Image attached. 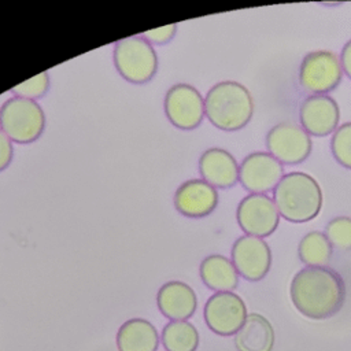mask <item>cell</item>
I'll list each match as a JSON object with an SVG mask.
<instances>
[{
  "label": "cell",
  "instance_id": "6da1fadb",
  "mask_svg": "<svg viewBox=\"0 0 351 351\" xmlns=\"http://www.w3.org/2000/svg\"><path fill=\"white\" fill-rule=\"evenodd\" d=\"M296 310L311 319H326L337 314L346 300L343 277L326 266H306L299 270L289 287Z\"/></svg>",
  "mask_w": 351,
  "mask_h": 351
},
{
  "label": "cell",
  "instance_id": "7a4b0ae2",
  "mask_svg": "<svg viewBox=\"0 0 351 351\" xmlns=\"http://www.w3.org/2000/svg\"><path fill=\"white\" fill-rule=\"evenodd\" d=\"M280 217L302 223L314 219L322 207V191L314 177L303 171L284 174L273 191Z\"/></svg>",
  "mask_w": 351,
  "mask_h": 351
},
{
  "label": "cell",
  "instance_id": "3957f363",
  "mask_svg": "<svg viewBox=\"0 0 351 351\" xmlns=\"http://www.w3.org/2000/svg\"><path fill=\"white\" fill-rule=\"evenodd\" d=\"M204 112L215 128L236 132L251 121L254 100L250 90L240 82L221 81L207 92Z\"/></svg>",
  "mask_w": 351,
  "mask_h": 351
},
{
  "label": "cell",
  "instance_id": "277c9868",
  "mask_svg": "<svg viewBox=\"0 0 351 351\" xmlns=\"http://www.w3.org/2000/svg\"><path fill=\"white\" fill-rule=\"evenodd\" d=\"M45 128V114L36 100L18 96L7 99L0 107V129L18 144L36 141Z\"/></svg>",
  "mask_w": 351,
  "mask_h": 351
},
{
  "label": "cell",
  "instance_id": "5b68a950",
  "mask_svg": "<svg viewBox=\"0 0 351 351\" xmlns=\"http://www.w3.org/2000/svg\"><path fill=\"white\" fill-rule=\"evenodd\" d=\"M114 64L121 77L133 84L149 81L158 70L156 52L143 36L119 40L114 47Z\"/></svg>",
  "mask_w": 351,
  "mask_h": 351
},
{
  "label": "cell",
  "instance_id": "8992f818",
  "mask_svg": "<svg viewBox=\"0 0 351 351\" xmlns=\"http://www.w3.org/2000/svg\"><path fill=\"white\" fill-rule=\"evenodd\" d=\"M343 67L340 59L330 51L307 53L299 67V84L313 95H325L341 82Z\"/></svg>",
  "mask_w": 351,
  "mask_h": 351
},
{
  "label": "cell",
  "instance_id": "52a82bcc",
  "mask_svg": "<svg viewBox=\"0 0 351 351\" xmlns=\"http://www.w3.org/2000/svg\"><path fill=\"white\" fill-rule=\"evenodd\" d=\"M266 147L282 165H299L304 162L311 152L310 134L293 122H280L266 134Z\"/></svg>",
  "mask_w": 351,
  "mask_h": 351
},
{
  "label": "cell",
  "instance_id": "ba28073f",
  "mask_svg": "<svg viewBox=\"0 0 351 351\" xmlns=\"http://www.w3.org/2000/svg\"><path fill=\"white\" fill-rule=\"evenodd\" d=\"M204 321L219 336H234L247 319V306L234 292H215L204 304Z\"/></svg>",
  "mask_w": 351,
  "mask_h": 351
},
{
  "label": "cell",
  "instance_id": "9c48e42d",
  "mask_svg": "<svg viewBox=\"0 0 351 351\" xmlns=\"http://www.w3.org/2000/svg\"><path fill=\"white\" fill-rule=\"evenodd\" d=\"M236 219L241 230L248 236H270L280 223V213L265 193H250L243 197L236 210Z\"/></svg>",
  "mask_w": 351,
  "mask_h": 351
},
{
  "label": "cell",
  "instance_id": "30bf717a",
  "mask_svg": "<svg viewBox=\"0 0 351 351\" xmlns=\"http://www.w3.org/2000/svg\"><path fill=\"white\" fill-rule=\"evenodd\" d=\"M163 106L167 119L182 130L197 128L206 115L204 99L200 92L189 84L173 85L166 92Z\"/></svg>",
  "mask_w": 351,
  "mask_h": 351
},
{
  "label": "cell",
  "instance_id": "8fae6325",
  "mask_svg": "<svg viewBox=\"0 0 351 351\" xmlns=\"http://www.w3.org/2000/svg\"><path fill=\"white\" fill-rule=\"evenodd\" d=\"M282 177V163L269 152H252L239 166V181L251 193L274 191Z\"/></svg>",
  "mask_w": 351,
  "mask_h": 351
},
{
  "label": "cell",
  "instance_id": "7c38bea8",
  "mask_svg": "<svg viewBox=\"0 0 351 351\" xmlns=\"http://www.w3.org/2000/svg\"><path fill=\"white\" fill-rule=\"evenodd\" d=\"M230 255L239 276L247 281H261L271 266L270 247L261 237H239L232 245Z\"/></svg>",
  "mask_w": 351,
  "mask_h": 351
},
{
  "label": "cell",
  "instance_id": "4fadbf2b",
  "mask_svg": "<svg viewBox=\"0 0 351 351\" xmlns=\"http://www.w3.org/2000/svg\"><path fill=\"white\" fill-rule=\"evenodd\" d=\"M299 121L308 134L324 137L337 129L340 110L336 100L330 96L311 95L300 104Z\"/></svg>",
  "mask_w": 351,
  "mask_h": 351
},
{
  "label": "cell",
  "instance_id": "5bb4252c",
  "mask_svg": "<svg viewBox=\"0 0 351 351\" xmlns=\"http://www.w3.org/2000/svg\"><path fill=\"white\" fill-rule=\"evenodd\" d=\"M218 204L217 188L203 178L182 182L174 193V207L188 218H202L214 211Z\"/></svg>",
  "mask_w": 351,
  "mask_h": 351
},
{
  "label": "cell",
  "instance_id": "9a60e30c",
  "mask_svg": "<svg viewBox=\"0 0 351 351\" xmlns=\"http://www.w3.org/2000/svg\"><path fill=\"white\" fill-rule=\"evenodd\" d=\"M160 313L173 321H186L197 307V298L192 287L182 281L165 282L156 295Z\"/></svg>",
  "mask_w": 351,
  "mask_h": 351
},
{
  "label": "cell",
  "instance_id": "2e32d148",
  "mask_svg": "<svg viewBox=\"0 0 351 351\" xmlns=\"http://www.w3.org/2000/svg\"><path fill=\"white\" fill-rule=\"evenodd\" d=\"M199 171L214 188H232L239 181V165L233 155L222 148H208L199 158Z\"/></svg>",
  "mask_w": 351,
  "mask_h": 351
},
{
  "label": "cell",
  "instance_id": "e0dca14e",
  "mask_svg": "<svg viewBox=\"0 0 351 351\" xmlns=\"http://www.w3.org/2000/svg\"><path fill=\"white\" fill-rule=\"evenodd\" d=\"M274 340V329L270 321L259 313L248 314L245 322L234 335L237 351H271Z\"/></svg>",
  "mask_w": 351,
  "mask_h": 351
},
{
  "label": "cell",
  "instance_id": "ac0fdd59",
  "mask_svg": "<svg viewBox=\"0 0 351 351\" xmlns=\"http://www.w3.org/2000/svg\"><path fill=\"white\" fill-rule=\"evenodd\" d=\"M159 335L144 318H132L121 325L117 333L118 351H156Z\"/></svg>",
  "mask_w": 351,
  "mask_h": 351
},
{
  "label": "cell",
  "instance_id": "d6986e66",
  "mask_svg": "<svg viewBox=\"0 0 351 351\" xmlns=\"http://www.w3.org/2000/svg\"><path fill=\"white\" fill-rule=\"evenodd\" d=\"M199 273L204 285L217 292H232L239 285V273L233 262L219 254L206 256Z\"/></svg>",
  "mask_w": 351,
  "mask_h": 351
},
{
  "label": "cell",
  "instance_id": "ffe728a7",
  "mask_svg": "<svg viewBox=\"0 0 351 351\" xmlns=\"http://www.w3.org/2000/svg\"><path fill=\"white\" fill-rule=\"evenodd\" d=\"M160 340L166 351H196L199 333L188 321H171L165 325Z\"/></svg>",
  "mask_w": 351,
  "mask_h": 351
},
{
  "label": "cell",
  "instance_id": "44dd1931",
  "mask_svg": "<svg viewBox=\"0 0 351 351\" xmlns=\"http://www.w3.org/2000/svg\"><path fill=\"white\" fill-rule=\"evenodd\" d=\"M298 255L306 266H325L332 258V244L325 233L313 230L299 241Z\"/></svg>",
  "mask_w": 351,
  "mask_h": 351
},
{
  "label": "cell",
  "instance_id": "7402d4cb",
  "mask_svg": "<svg viewBox=\"0 0 351 351\" xmlns=\"http://www.w3.org/2000/svg\"><path fill=\"white\" fill-rule=\"evenodd\" d=\"M325 236L332 247L341 251L351 250V218L335 217L325 226Z\"/></svg>",
  "mask_w": 351,
  "mask_h": 351
},
{
  "label": "cell",
  "instance_id": "603a6c76",
  "mask_svg": "<svg viewBox=\"0 0 351 351\" xmlns=\"http://www.w3.org/2000/svg\"><path fill=\"white\" fill-rule=\"evenodd\" d=\"M330 149L335 159L344 167L351 169V122L340 125L332 136Z\"/></svg>",
  "mask_w": 351,
  "mask_h": 351
},
{
  "label": "cell",
  "instance_id": "cb8c5ba5",
  "mask_svg": "<svg viewBox=\"0 0 351 351\" xmlns=\"http://www.w3.org/2000/svg\"><path fill=\"white\" fill-rule=\"evenodd\" d=\"M48 88H49V74H48V71H43V73L34 75L33 78L15 85L11 90L18 97L34 100V99H38L43 95H45Z\"/></svg>",
  "mask_w": 351,
  "mask_h": 351
},
{
  "label": "cell",
  "instance_id": "d4e9b609",
  "mask_svg": "<svg viewBox=\"0 0 351 351\" xmlns=\"http://www.w3.org/2000/svg\"><path fill=\"white\" fill-rule=\"evenodd\" d=\"M176 30H177V25L176 23H171V25H167V26H162V27H156V29H152V30H147L143 33V37L149 43V44H166L169 43L174 34H176Z\"/></svg>",
  "mask_w": 351,
  "mask_h": 351
},
{
  "label": "cell",
  "instance_id": "484cf974",
  "mask_svg": "<svg viewBox=\"0 0 351 351\" xmlns=\"http://www.w3.org/2000/svg\"><path fill=\"white\" fill-rule=\"evenodd\" d=\"M12 155H14L12 141L0 129V171H3L11 163Z\"/></svg>",
  "mask_w": 351,
  "mask_h": 351
},
{
  "label": "cell",
  "instance_id": "4316f807",
  "mask_svg": "<svg viewBox=\"0 0 351 351\" xmlns=\"http://www.w3.org/2000/svg\"><path fill=\"white\" fill-rule=\"evenodd\" d=\"M340 63L343 67V73H346V75L351 80V40L347 41L341 49Z\"/></svg>",
  "mask_w": 351,
  "mask_h": 351
}]
</instances>
